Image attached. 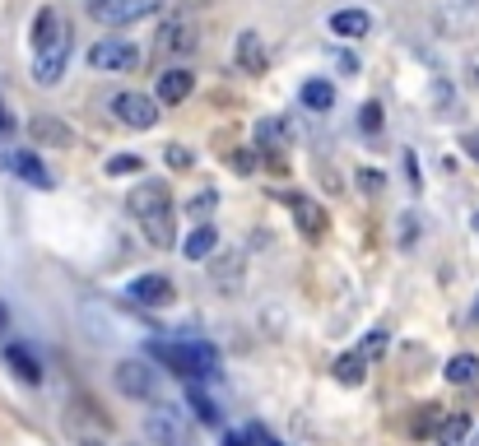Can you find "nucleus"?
<instances>
[{
	"label": "nucleus",
	"instance_id": "nucleus-1",
	"mask_svg": "<svg viewBox=\"0 0 479 446\" xmlns=\"http://www.w3.org/2000/svg\"><path fill=\"white\" fill-rule=\"evenodd\" d=\"M126 210H130V219L140 223V233L149 237V246H158V251L177 246V214H173V191H168L164 182H154V177L136 182V186H130V195H126Z\"/></svg>",
	"mask_w": 479,
	"mask_h": 446
},
{
	"label": "nucleus",
	"instance_id": "nucleus-2",
	"mask_svg": "<svg viewBox=\"0 0 479 446\" xmlns=\"http://www.w3.org/2000/svg\"><path fill=\"white\" fill-rule=\"evenodd\" d=\"M149 353L164 362V368H173L177 377L186 381H200V377H215L219 372V349L205 344V340H177V344H149Z\"/></svg>",
	"mask_w": 479,
	"mask_h": 446
},
{
	"label": "nucleus",
	"instance_id": "nucleus-3",
	"mask_svg": "<svg viewBox=\"0 0 479 446\" xmlns=\"http://www.w3.org/2000/svg\"><path fill=\"white\" fill-rule=\"evenodd\" d=\"M89 66L102 70V75H126V70L140 66V47L126 42V38H98L89 47Z\"/></svg>",
	"mask_w": 479,
	"mask_h": 446
},
{
	"label": "nucleus",
	"instance_id": "nucleus-4",
	"mask_svg": "<svg viewBox=\"0 0 479 446\" xmlns=\"http://www.w3.org/2000/svg\"><path fill=\"white\" fill-rule=\"evenodd\" d=\"M70 51H75V38H70V33H61L57 42H47V47L33 51V79L42 84V89H57V84L66 79Z\"/></svg>",
	"mask_w": 479,
	"mask_h": 446
},
{
	"label": "nucleus",
	"instance_id": "nucleus-5",
	"mask_svg": "<svg viewBox=\"0 0 479 446\" xmlns=\"http://www.w3.org/2000/svg\"><path fill=\"white\" fill-rule=\"evenodd\" d=\"M112 112H117V121L130 126V130H154L158 117H164V112H158V98H149L140 89H121L112 98Z\"/></svg>",
	"mask_w": 479,
	"mask_h": 446
},
{
	"label": "nucleus",
	"instance_id": "nucleus-6",
	"mask_svg": "<svg viewBox=\"0 0 479 446\" xmlns=\"http://www.w3.org/2000/svg\"><path fill=\"white\" fill-rule=\"evenodd\" d=\"M145 437L154 446H186V418L177 405H154L145 414Z\"/></svg>",
	"mask_w": 479,
	"mask_h": 446
},
{
	"label": "nucleus",
	"instance_id": "nucleus-7",
	"mask_svg": "<svg viewBox=\"0 0 479 446\" xmlns=\"http://www.w3.org/2000/svg\"><path fill=\"white\" fill-rule=\"evenodd\" d=\"M89 14L102 28H121V23H136L158 14V0H89Z\"/></svg>",
	"mask_w": 479,
	"mask_h": 446
},
{
	"label": "nucleus",
	"instance_id": "nucleus-8",
	"mask_svg": "<svg viewBox=\"0 0 479 446\" xmlns=\"http://www.w3.org/2000/svg\"><path fill=\"white\" fill-rule=\"evenodd\" d=\"M112 381H117L121 396H130V400H149L154 386H158V377H154V368H149L145 358H121L117 372H112Z\"/></svg>",
	"mask_w": 479,
	"mask_h": 446
},
{
	"label": "nucleus",
	"instance_id": "nucleus-9",
	"mask_svg": "<svg viewBox=\"0 0 479 446\" xmlns=\"http://www.w3.org/2000/svg\"><path fill=\"white\" fill-rule=\"evenodd\" d=\"M191 89H196V75L186 70V66H173V70H164L158 75V107H177V103H186L191 98Z\"/></svg>",
	"mask_w": 479,
	"mask_h": 446
},
{
	"label": "nucleus",
	"instance_id": "nucleus-10",
	"mask_svg": "<svg viewBox=\"0 0 479 446\" xmlns=\"http://www.w3.org/2000/svg\"><path fill=\"white\" fill-rule=\"evenodd\" d=\"M158 47L168 56H191L200 47V28L191 19H173V23H164V33H158Z\"/></svg>",
	"mask_w": 479,
	"mask_h": 446
},
{
	"label": "nucleus",
	"instance_id": "nucleus-11",
	"mask_svg": "<svg viewBox=\"0 0 479 446\" xmlns=\"http://www.w3.org/2000/svg\"><path fill=\"white\" fill-rule=\"evenodd\" d=\"M233 61H237V70H247V75H261L265 66H271V56H265V42H261V33H237V47H233Z\"/></svg>",
	"mask_w": 479,
	"mask_h": 446
},
{
	"label": "nucleus",
	"instance_id": "nucleus-12",
	"mask_svg": "<svg viewBox=\"0 0 479 446\" xmlns=\"http://www.w3.org/2000/svg\"><path fill=\"white\" fill-rule=\"evenodd\" d=\"M288 210H294L303 237H322V233H326V223H331V219H326V205L307 201V195H288Z\"/></svg>",
	"mask_w": 479,
	"mask_h": 446
},
{
	"label": "nucleus",
	"instance_id": "nucleus-13",
	"mask_svg": "<svg viewBox=\"0 0 479 446\" xmlns=\"http://www.w3.org/2000/svg\"><path fill=\"white\" fill-rule=\"evenodd\" d=\"M130 298H136L140 307H168L173 302V284L164 274H140V279H130Z\"/></svg>",
	"mask_w": 479,
	"mask_h": 446
},
{
	"label": "nucleus",
	"instance_id": "nucleus-14",
	"mask_svg": "<svg viewBox=\"0 0 479 446\" xmlns=\"http://www.w3.org/2000/svg\"><path fill=\"white\" fill-rule=\"evenodd\" d=\"M61 33H70V19H66L57 5H42L38 19H33V33H29V38H33V51L47 47V42H57Z\"/></svg>",
	"mask_w": 479,
	"mask_h": 446
},
{
	"label": "nucleus",
	"instance_id": "nucleus-15",
	"mask_svg": "<svg viewBox=\"0 0 479 446\" xmlns=\"http://www.w3.org/2000/svg\"><path fill=\"white\" fill-rule=\"evenodd\" d=\"M10 173L23 177L29 186H38V191H51V173L42 167V158H38L33 149H14V154H10Z\"/></svg>",
	"mask_w": 479,
	"mask_h": 446
},
{
	"label": "nucleus",
	"instance_id": "nucleus-16",
	"mask_svg": "<svg viewBox=\"0 0 479 446\" xmlns=\"http://www.w3.org/2000/svg\"><path fill=\"white\" fill-rule=\"evenodd\" d=\"M215 246H219L215 223H196V228L186 233V242H182V256L186 261H209V256H215Z\"/></svg>",
	"mask_w": 479,
	"mask_h": 446
},
{
	"label": "nucleus",
	"instance_id": "nucleus-17",
	"mask_svg": "<svg viewBox=\"0 0 479 446\" xmlns=\"http://www.w3.org/2000/svg\"><path fill=\"white\" fill-rule=\"evenodd\" d=\"M331 33L335 38H368L372 33V14L368 10H335L331 14Z\"/></svg>",
	"mask_w": 479,
	"mask_h": 446
},
{
	"label": "nucleus",
	"instance_id": "nucleus-18",
	"mask_svg": "<svg viewBox=\"0 0 479 446\" xmlns=\"http://www.w3.org/2000/svg\"><path fill=\"white\" fill-rule=\"evenodd\" d=\"M470 437V414H447L438 418V428H433V442L438 446H466Z\"/></svg>",
	"mask_w": 479,
	"mask_h": 446
},
{
	"label": "nucleus",
	"instance_id": "nucleus-19",
	"mask_svg": "<svg viewBox=\"0 0 479 446\" xmlns=\"http://www.w3.org/2000/svg\"><path fill=\"white\" fill-rule=\"evenodd\" d=\"M5 362L14 368V377H19V381H29V386H38V381H42V362H38L29 349H23V344H10V349H5Z\"/></svg>",
	"mask_w": 479,
	"mask_h": 446
},
{
	"label": "nucleus",
	"instance_id": "nucleus-20",
	"mask_svg": "<svg viewBox=\"0 0 479 446\" xmlns=\"http://www.w3.org/2000/svg\"><path fill=\"white\" fill-rule=\"evenodd\" d=\"M335 381L363 386V381H368V353H363V349H359V353H340V358H335Z\"/></svg>",
	"mask_w": 479,
	"mask_h": 446
},
{
	"label": "nucleus",
	"instance_id": "nucleus-21",
	"mask_svg": "<svg viewBox=\"0 0 479 446\" xmlns=\"http://www.w3.org/2000/svg\"><path fill=\"white\" fill-rule=\"evenodd\" d=\"M256 145L261 149H288V126L279 117H261L256 121Z\"/></svg>",
	"mask_w": 479,
	"mask_h": 446
},
{
	"label": "nucleus",
	"instance_id": "nucleus-22",
	"mask_svg": "<svg viewBox=\"0 0 479 446\" xmlns=\"http://www.w3.org/2000/svg\"><path fill=\"white\" fill-rule=\"evenodd\" d=\"M186 405H191V409H196V418H200V424H209V428H215L219 418H224V414H219V405L209 400L196 381H186Z\"/></svg>",
	"mask_w": 479,
	"mask_h": 446
},
{
	"label": "nucleus",
	"instance_id": "nucleus-23",
	"mask_svg": "<svg viewBox=\"0 0 479 446\" xmlns=\"http://www.w3.org/2000/svg\"><path fill=\"white\" fill-rule=\"evenodd\" d=\"M303 107H312V112H331L335 107V89L326 79H307L303 84Z\"/></svg>",
	"mask_w": 479,
	"mask_h": 446
},
{
	"label": "nucleus",
	"instance_id": "nucleus-24",
	"mask_svg": "<svg viewBox=\"0 0 479 446\" xmlns=\"http://www.w3.org/2000/svg\"><path fill=\"white\" fill-rule=\"evenodd\" d=\"M447 381L451 386H470V381H479V358L475 353H457L447 362Z\"/></svg>",
	"mask_w": 479,
	"mask_h": 446
},
{
	"label": "nucleus",
	"instance_id": "nucleus-25",
	"mask_svg": "<svg viewBox=\"0 0 479 446\" xmlns=\"http://www.w3.org/2000/svg\"><path fill=\"white\" fill-rule=\"evenodd\" d=\"M29 130H33V139H51V145H61V149H66L70 139H75V135H70V130H66L61 121H51V117H38V121H33Z\"/></svg>",
	"mask_w": 479,
	"mask_h": 446
},
{
	"label": "nucleus",
	"instance_id": "nucleus-26",
	"mask_svg": "<svg viewBox=\"0 0 479 446\" xmlns=\"http://www.w3.org/2000/svg\"><path fill=\"white\" fill-rule=\"evenodd\" d=\"M108 173H112V177L140 173V158H136V154H117V158H108Z\"/></svg>",
	"mask_w": 479,
	"mask_h": 446
},
{
	"label": "nucleus",
	"instance_id": "nucleus-27",
	"mask_svg": "<svg viewBox=\"0 0 479 446\" xmlns=\"http://www.w3.org/2000/svg\"><path fill=\"white\" fill-rule=\"evenodd\" d=\"M164 163H168V167H177V173H186V167H191V149H186V145H168Z\"/></svg>",
	"mask_w": 479,
	"mask_h": 446
},
{
	"label": "nucleus",
	"instance_id": "nucleus-28",
	"mask_svg": "<svg viewBox=\"0 0 479 446\" xmlns=\"http://www.w3.org/2000/svg\"><path fill=\"white\" fill-rule=\"evenodd\" d=\"M359 126H363V130H377V126H382V107L368 103V107L359 112Z\"/></svg>",
	"mask_w": 479,
	"mask_h": 446
},
{
	"label": "nucleus",
	"instance_id": "nucleus-29",
	"mask_svg": "<svg viewBox=\"0 0 479 446\" xmlns=\"http://www.w3.org/2000/svg\"><path fill=\"white\" fill-rule=\"evenodd\" d=\"M243 433H247V442H252V446H279V442H275V437H271V433H265V428H261V424H247V428H243Z\"/></svg>",
	"mask_w": 479,
	"mask_h": 446
},
{
	"label": "nucleus",
	"instance_id": "nucleus-30",
	"mask_svg": "<svg viewBox=\"0 0 479 446\" xmlns=\"http://www.w3.org/2000/svg\"><path fill=\"white\" fill-rule=\"evenodd\" d=\"M466 84H470V89H479V51L466 56Z\"/></svg>",
	"mask_w": 479,
	"mask_h": 446
},
{
	"label": "nucleus",
	"instance_id": "nucleus-31",
	"mask_svg": "<svg viewBox=\"0 0 479 446\" xmlns=\"http://www.w3.org/2000/svg\"><path fill=\"white\" fill-rule=\"evenodd\" d=\"M215 205H219V195H215V191H205V195H196V201H191V210H196V214L215 210Z\"/></svg>",
	"mask_w": 479,
	"mask_h": 446
},
{
	"label": "nucleus",
	"instance_id": "nucleus-32",
	"mask_svg": "<svg viewBox=\"0 0 479 446\" xmlns=\"http://www.w3.org/2000/svg\"><path fill=\"white\" fill-rule=\"evenodd\" d=\"M359 186H363V191H377V186H382V173H377V167H368V173H359Z\"/></svg>",
	"mask_w": 479,
	"mask_h": 446
},
{
	"label": "nucleus",
	"instance_id": "nucleus-33",
	"mask_svg": "<svg viewBox=\"0 0 479 446\" xmlns=\"http://www.w3.org/2000/svg\"><path fill=\"white\" fill-rule=\"evenodd\" d=\"M386 349V330H372V340H368V358H377Z\"/></svg>",
	"mask_w": 479,
	"mask_h": 446
},
{
	"label": "nucleus",
	"instance_id": "nucleus-34",
	"mask_svg": "<svg viewBox=\"0 0 479 446\" xmlns=\"http://www.w3.org/2000/svg\"><path fill=\"white\" fill-rule=\"evenodd\" d=\"M466 154L479 163V130H470V135H466Z\"/></svg>",
	"mask_w": 479,
	"mask_h": 446
},
{
	"label": "nucleus",
	"instance_id": "nucleus-35",
	"mask_svg": "<svg viewBox=\"0 0 479 446\" xmlns=\"http://www.w3.org/2000/svg\"><path fill=\"white\" fill-rule=\"evenodd\" d=\"M224 446H252V442H247V433H228V437H224Z\"/></svg>",
	"mask_w": 479,
	"mask_h": 446
},
{
	"label": "nucleus",
	"instance_id": "nucleus-36",
	"mask_svg": "<svg viewBox=\"0 0 479 446\" xmlns=\"http://www.w3.org/2000/svg\"><path fill=\"white\" fill-rule=\"evenodd\" d=\"M0 130H10V117H5V107H0Z\"/></svg>",
	"mask_w": 479,
	"mask_h": 446
},
{
	"label": "nucleus",
	"instance_id": "nucleus-37",
	"mask_svg": "<svg viewBox=\"0 0 479 446\" xmlns=\"http://www.w3.org/2000/svg\"><path fill=\"white\" fill-rule=\"evenodd\" d=\"M0 330H5V307H0Z\"/></svg>",
	"mask_w": 479,
	"mask_h": 446
},
{
	"label": "nucleus",
	"instance_id": "nucleus-38",
	"mask_svg": "<svg viewBox=\"0 0 479 446\" xmlns=\"http://www.w3.org/2000/svg\"><path fill=\"white\" fill-rule=\"evenodd\" d=\"M79 446H102V442H79Z\"/></svg>",
	"mask_w": 479,
	"mask_h": 446
},
{
	"label": "nucleus",
	"instance_id": "nucleus-39",
	"mask_svg": "<svg viewBox=\"0 0 479 446\" xmlns=\"http://www.w3.org/2000/svg\"><path fill=\"white\" fill-rule=\"evenodd\" d=\"M475 317H479V307H475Z\"/></svg>",
	"mask_w": 479,
	"mask_h": 446
}]
</instances>
